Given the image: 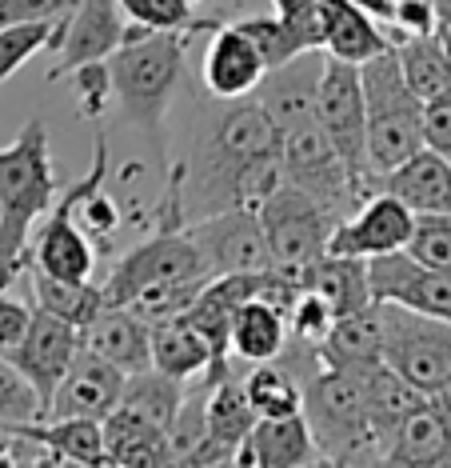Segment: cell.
Listing matches in <instances>:
<instances>
[{
	"label": "cell",
	"instance_id": "1",
	"mask_svg": "<svg viewBox=\"0 0 451 468\" xmlns=\"http://www.w3.org/2000/svg\"><path fill=\"white\" fill-rule=\"evenodd\" d=\"M180 176L184 225L224 208H256L284 176L280 129L260 97L216 101L200 121L184 161L172 165Z\"/></svg>",
	"mask_w": 451,
	"mask_h": 468
},
{
	"label": "cell",
	"instance_id": "2",
	"mask_svg": "<svg viewBox=\"0 0 451 468\" xmlns=\"http://www.w3.org/2000/svg\"><path fill=\"white\" fill-rule=\"evenodd\" d=\"M60 180L52 173L45 121H28L13 144L0 148V289L32 264V225L48 217Z\"/></svg>",
	"mask_w": 451,
	"mask_h": 468
},
{
	"label": "cell",
	"instance_id": "3",
	"mask_svg": "<svg viewBox=\"0 0 451 468\" xmlns=\"http://www.w3.org/2000/svg\"><path fill=\"white\" fill-rule=\"evenodd\" d=\"M188 33H156L128 20V40L109 57L112 101L121 116L148 136L164 141V116L184 80Z\"/></svg>",
	"mask_w": 451,
	"mask_h": 468
},
{
	"label": "cell",
	"instance_id": "4",
	"mask_svg": "<svg viewBox=\"0 0 451 468\" xmlns=\"http://www.w3.org/2000/svg\"><path fill=\"white\" fill-rule=\"evenodd\" d=\"M299 380H304V420L324 464H383L360 372L320 365Z\"/></svg>",
	"mask_w": 451,
	"mask_h": 468
},
{
	"label": "cell",
	"instance_id": "5",
	"mask_svg": "<svg viewBox=\"0 0 451 468\" xmlns=\"http://www.w3.org/2000/svg\"><path fill=\"white\" fill-rule=\"evenodd\" d=\"M360 72H363V101H368V156L372 168L383 176L427 144L424 136L427 101L404 77L395 48L360 65Z\"/></svg>",
	"mask_w": 451,
	"mask_h": 468
},
{
	"label": "cell",
	"instance_id": "6",
	"mask_svg": "<svg viewBox=\"0 0 451 468\" xmlns=\"http://www.w3.org/2000/svg\"><path fill=\"white\" fill-rule=\"evenodd\" d=\"M280 156L284 176L311 193L324 208H331L340 220L351 217L368 200V193L356 185V176L348 173L343 156L336 153V144L328 141L320 116H304V121L280 129Z\"/></svg>",
	"mask_w": 451,
	"mask_h": 468
},
{
	"label": "cell",
	"instance_id": "7",
	"mask_svg": "<svg viewBox=\"0 0 451 468\" xmlns=\"http://www.w3.org/2000/svg\"><path fill=\"white\" fill-rule=\"evenodd\" d=\"M316 116L324 124L328 141L336 144L348 173L368 197H375V168L368 156V101H363V72L360 65L328 57L320 72V92H316Z\"/></svg>",
	"mask_w": 451,
	"mask_h": 468
},
{
	"label": "cell",
	"instance_id": "8",
	"mask_svg": "<svg viewBox=\"0 0 451 468\" xmlns=\"http://www.w3.org/2000/svg\"><path fill=\"white\" fill-rule=\"evenodd\" d=\"M383 304V365H392L407 385L427 397L451 388V321L412 313L404 304Z\"/></svg>",
	"mask_w": 451,
	"mask_h": 468
},
{
	"label": "cell",
	"instance_id": "9",
	"mask_svg": "<svg viewBox=\"0 0 451 468\" xmlns=\"http://www.w3.org/2000/svg\"><path fill=\"white\" fill-rule=\"evenodd\" d=\"M256 212H260V225L267 232V244H272V257L280 269H304V264L320 261L328 252L331 232L340 225L336 212L324 208L292 180H280L256 205Z\"/></svg>",
	"mask_w": 451,
	"mask_h": 468
},
{
	"label": "cell",
	"instance_id": "10",
	"mask_svg": "<svg viewBox=\"0 0 451 468\" xmlns=\"http://www.w3.org/2000/svg\"><path fill=\"white\" fill-rule=\"evenodd\" d=\"M196 276H212L204 264L196 240L188 237V229H160L152 240L128 249L121 261L112 264L109 281L100 284L109 304H128L136 292L152 289V284L168 281H196Z\"/></svg>",
	"mask_w": 451,
	"mask_h": 468
},
{
	"label": "cell",
	"instance_id": "11",
	"mask_svg": "<svg viewBox=\"0 0 451 468\" xmlns=\"http://www.w3.org/2000/svg\"><path fill=\"white\" fill-rule=\"evenodd\" d=\"M184 229H188V237L196 240V249L212 276L276 269L272 244H267V232H264L256 208H224V212H212V217L192 220Z\"/></svg>",
	"mask_w": 451,
	"mask_h": 468
},
{
	"label": "cell",
	"instance_id": "12",
	"mask_svg": "<svg viewBox=\"0 0 451 468\" xmlns=\"http://www.w3.org/2000/svg\"><path fill=\"white\" fill-rule=\"evenodd\" d=\"M128 40V16L121 0H80L68 20H60L48 52H57V65L48 69V80L72 77L84 65L109 60Z\"/></svg>",
	"mask_w": 451,
	"mask_h": 468
},
{
	"label": "cell",
	"instance_id": "13",
	"mask_svg": "<svg viewBox=\"0 0 451 468\" xmlns=\"http://www.w3.org/2000/svg\"><path fill=\"white\" fill-rule=\"evenodd\" d=\"M412 229H415V212L407 208L400 197H392L388 188H380V193L363 200L351 217L340 220L328 240V252L372 261V257H383V252L407 249Z\"/></svg>",
	"mask_w": 451,
	"mask_h": 468
},
{
	"label": "cell",
	"instance_id": "14",
	"mask_svg": "<svg viewBox=\"0 0 451 468\" xmlns=\"http://www.w3.org/2000/svg\"><path fill=\"white\" fill-rule=\"evenodd\" d=\"M368 276H372L375 301H392V304L412 308V313L451 321V272H439L432 264L415 261L407 249L372 257Z\"/></svg>",
	"mask_w": 451,
	"mask_h": 468
},
{
	"label": "cell",
	"instance_id": "15",
	"mask_svg": "<svg viewBox=\"0 0 451 468\" xmlns=\"http://www.w3.org/2000/svg\"><path fill=\"white\" fill-rule=\"evenodd\" d=\"M80 348H84V328L60 321V316H52V313H45V308L37 304V316H32L28 336L5 356H13V365L25 372L32 385H37L40 400H45V412H48L52 397H57V388L64 380V372L72 368V360H77Z\"/></svg>",
	"mask_w": 451,
	"mask_h": 468
},
{
	"label": "cell",
	"instance_id": "16",
	"mask_svg": "<svg viewBox=\"0 0 451 468\" xmlns=\"http://www.w3.org/2000/svg\"><path fill=\"white\" fill-rule=\"evenodd\" d=\"M267 60L260 45L244 33L236 20H224L220 28H212V40L204 48V89L212 101H244L256 97V89L267 80Z\"/></svg>",
	"mask_w": 451,
	"mask_h": 468
},
{
	"label": "cell",
	"instance_id": "17",
	"mask_svg": "<svg viewBox=\"0 0 451 468\" xmlns=\"http://www.w3.org/2000/svg\"><path fill=\"white\" fill-rule=\"evenodd\" d=\"M128 372L116 368L92 348H80L72 368L64 372L57 397H52L48 417H84V420H109L124 400Z\"/></svg>",
	"mask_w": 451,
	"mask_h": 468
},
{
	"label": "cell",
	"instance_id": "18",
	"mask_svg": "<svg viewBox=\"0 0 451 468\" xmlns=\"http://www.w3.org/2000/svg\"><path fill=\"white\" fill-rule=\"evenodd\" d=\"M204 417H208V441L192 452L188 464H236L240 444L248 441L256 420H260V412H256L244 380L224 377V380H216V385H208Z\"/></svg>",
	"mask_w": 451,
	"mask_h": 468
},
{
	"label": "cell",
	"instance_id": "19",
	"mask_svg": "<svg viewBox=\"0 0 451 468\" xmlns=\"http://www.w3.org/2000/svg\"><path fill=\"white\" fill-rule=\"evenodd\" d=\"M324 461L304 412L296 417H260L252 436L236 452V468H304Z\"/></svg>",
	"mask_w": 451,
	"mask_h": 468
},
{
	"label": "cell",
	"instance_id": "20",
	"mask_svg": "<svg viewBox=\"0 0 451 468\" xmlns=\"http://www.w3.org/2000/svg\"><path fill=\"white\" fill-rule=\"evenodd\" d=\"M84 348L100 353L124 372L152 368V324L128 304H104L84 328Z\"/></svg>",
	"mask_w": 451,
	"mask_h": 468
},
{
	"label": "cell",
	"instance_id": "21",
	"mask_svg": "<svg viewBox=\"0 0 451 468\" xmlns=\"http://www.w3.org/2000/svg\"><path fill=\"white\" fill-rule=\"evenodd\" d=\"M383 464H424V468L451 464V388L435 392L424 409H415L404 420V429L388 444Z\"/></svg>",
	"mask_w": 451,
	"mask_h": 468
},
{
	"label": "cell",
	"instance_id": "22",
	"mask_svg": "<svg viewBox=\"0 0 451 468\" xmlns=\"http://www.w3.org/2000/svg\"><path fill=\"white\" fill-rule=\"evenodd\" d=\"M383 188L400 197L415 217H451V161L427 144L383 173Z\"/></svg>",
	"mask_w": 451,
	"mask_h": 468
},
{
	"label": "cell",
	"instance_id": "23",
	"mask_svg": "<svg viewBox=\"0 0 451 468\" xmlns=\"http://www.w3.org/2000/svg\"><path fill=\"white\" fill-rule=\"evenodd\" d=\"M320 365L343 368V372H363L372 365H383V304L372 301L368 308L351 316H340L331 333L316 345Z\"/></svg>",
	"mask_w": 451,
	"mask_h": 468
},
{
	"label": "cell",
	"instance_id": "24",
	"mask_svg": "<svg viewBox=\"0 0 451 468\" xmlns=\"http://www.w3.org/2000/svg\"><path fill=\"white\" fill-rule=\"evenodd\" d=\"M320 25H324V52L348 60V65H368L380 52L395 48L380 20L356 8L351 0H320Z\"/></svg>",
	"mask_w": 451,
	"mask_h": 468
},
{
	"label": "cell",
	"instance_id": "25",
	"mask_svg": "<svg viewBox=\"0 0 451 468\" xmlns=\"http://www.w3.org/2000/svg\"><path fill=\"white\" fill-rule=\"evenodd\" d=\"M363 380V397H368V417H372V432L375 441H380V452L388 456V444L395 441V432L404 429V420L412 417L415 409H424L427 392H420L415 385H407V380L395 372L392 365H372L360 372Z\"/></svg>",
	"mask_w": 451,
	"mask_h": 468
},
{
	"label": "cell",
	"instance_id": "26",
	"mask_svg": "<svg viewBox=\"0 0 451 468\" xmlns=\"http://www.w3.org/2000/svg\"><path fill=\"white\" fill-rule=\"evenodd\" d=\"M104 464H132V468L172 464L168 429L121 404L104 420Z\"/></svg>",
	"mask_w": 451,
	"mask_h": 468
},
{
	"label": "cell",
	"instance_id": "27",
	"mask_svg": "<svg viewBox=\"0 0 451 468\" xmlns=\"http://www.w3.org/2000/svg\"><path fill=\"white\" fill-rule=\"evenodd\" d=\"M288 340V313L280 304L264 301V296H248L244 304H236L232 313V356H240L244 365H264V360H280Z\"/></svg>",
	"mask_w": 451,
	"mask_h": 468
},
{
	"label": "cell",
	"instance_id": "28",
	"mask_svg": "<svg viewBox=\"0 0 451 468\" xmlns=\"http://www.w3.org/2000/svg\"><path fill=\"white\" fill-rule=\"evenodd\" d=\"M299 281H304V289L324 296V301L336 308V316H351V313H360V308H368L375 301L368 261H360V257H336V252H324L320 261H311V264L299 269Z\"/></svg>",
	"mask_w": 451,
	"mask_h": 468
},
{
	"label": "cell",
	"instance_id": "29",
	"mask_svg": "<svg viewBox=\"0 0 451 468\" xmlns=\"http://www.w3.org/2000/svg\"><path fill=\"white\" fill-rule=\"evenodd\" d=\"M16 429L45 444L52 464H104V420L48 417L37 424H16Z\"/></svg>",
	"mask_w": 451,
	"mask_h": 468
},
{
	"label": "cell",
	"instance_id": "30",
	"mask_svg": "<svg viewBox=\"0 0 451 468\" xmlns=\"http://www.w3.org/2000/svg\"><path fill=\"white\" fill-rule=\"evenodd\" d=\"M236 25L260 45L267 69H284L288 60L304 57V52L324 48V25L320 20H288V16H240Z\"/></svg>",
	"mask_w": 451,
	"mask_h": 468
},
{
	"label": "cell",
	"instance_id": "31",
	"mask_svg": "<svg viewBox=\"0 0 451 468\" xmlns=\"http://www.w3.org/2000/svg\"><path fill=\"white\" fill-rule=\"evenodd\" d=\"M28 284L45 313L60 316V321H68L77 328H89L92 316L109 304L104 301V289L96 281H64V276H52L45 269H37V264H28Z\"/></svg>",
	"mask_w": 451,
	"mask_h": 468
},
{
	"label": "cell",
	"instance_id": "32",
	"mask_svg": "<svg viewBox=\"0 0 451 468\" xmlns=\"http://www.w3.org/2000/svg\"><path fill=\"white\" fill-rule=\"evenodd\" d=\"M152 365L168 377L180 380H196L212 368V348L184 316L180 321L152 324Z\"/></svg>",
	"mask_w": 451,
	"mask_h": 468
},
{
	"label": "cell",
	"instance_id": "33",
	"mask_svg": "<svg viewBox=\"0 0 451 468\" xmlns=\"http://www.w3.org/2000/svg\"><path fill=\"white\" fill-rule=\"evenodd\" d=\"M184 397H188V380L168 377V372H160L152 365V368H141V372H128L121 404L132 409V412H141V417H148V420L164 424V429H172V420H176Z\"/></svg>",
	"mask_w": 451,
	"mask_h": 468
},
{
	"label": "cell",
	"instance_id": "34",
	"mask_svg": "<svg viewBox=\"0 0 451 468\" xmlns=\"http://www.w3.org/2000/svg\"><path fill=\"white\" fill-rule=\"evenodd\" d=\"M244 388L260 417H296L304 412V380L284 360H264L244 377Z\"/></svg>",
	"mask_w": 451,
	"mask_h": 468
},
{
	"label": "cell",
	"instance_id": "35",
	"mask_svg": "<svg viewBox=\"0 0 451 468\" xmlns=\"http://www.w3.org/2000/svg\"><path fill=\"white\" fill-rule=\"evenodd\" d=\"M124 16L141 28H156V33H212L224 20H204L192 13V0H121Z\"/></svg>",
	"mask_w": 451,
	"mask_h": 468
},
{
	"label": "cell",
	"instance_id": "36",
	"mask_svg": "<svg viewBox=\"0 0 451 468\" xmlns=\"http://www.w3.org/2000/svg\"><path fill=\"white\" fill-rule=\"evenodd\" d=\"M212 276H196V281H168V284H152V289L136 292L128 308L136 316H144L148 324H164V321H180V316L192 308V301L204 292Z\"/></svg>",
	"mask_w": 451,
	"mask_h": 468
},
{
	"label": "cell",
	"instance_id": "37",
	"mask_svg": "<svg viewBox=\"0 0 451 468\" xmlns=\"http://www.w3.org/2000/svg\"><path fill=\"white\" fill-rule=\"evenodd\" d=\"M45 417L48 412L37 385L13 365V356L0 353V424H37Z\"/></svg>",
	"mask_w": 451,
	"mask_h": 468
},
{
	"label": "cell",
	"instance_id": "38",
	"mask_svg": "<svg viewBox=\"0 0 451 468\" xmlns=\"http://www.w3.org/2000/svg\"><path fill=\"white\" fill-rule=\"evenodd\" d=\"M60 20H32V25H8L0 28V84L13 77L16 69H25L37 52H45L57 37Z\"/></svg>",
	"mask_w": 451,
	"mask_h": 468
},
{
	"label": "cell",
	"instance_id": "39",
	"mask_svg": "<svg viewBox=\"0 0 451 468\" xmlns=\"http://www.w3.org/2000/svg\"><path fill=\"white\" fill-rule=\"evenodd\" d=\"M336 321H340L336 308H331L320 292H311V289L299 292L292 301V308H288V333H292L296 345H308V348H316L320 340L331 333V324Z\"/></svg>",
	"mask_w": 451,
	"mask_h": 468
},
{
	"label": "cell",
	"instance_id": "40",
	"mask_svg": "<svg viewBox=\"0 0 451 468\" xmlns=\"http://www.w3.org/2000/svg\"><path fill=\"white\" fill-rule=\"evenodd\" d=\"M77 225L100 244H109L116 232H121L124 212L109 193H104V180H96L92 188H84V197L77 200Z\"/></svg>",
	"mask_w": 451,
	"mask_h": 468
},
{
	"label": "cell",
	"instance_id": "41",
	"mask_svg": "<svg viewBox=\"0 0 451 468\" xmlns=\"http://www.w3.org/2000/svg\"><path fill=\"white\" fill-rule=\"evenodd\" d=\"M77 77V104L84 116H100L112 101V77H109V60H96L72 72Z\"/></svg>",
	"mask_w": 451,
	"mask_h": 468
},
{
	"label": "cell",
	"instance_id": "42",
	"mask_svg": "<svg viewBox=\"0 0 451 468\" xmlns=\"http://www.w3.org/2000/svg\"><path fill=\"white\" fill-rule=\"evenodd\" d=\"M80 0H0V28L32 20H68Z\"/></svg>",
	"mask_w": 451,
	"mask_h": 468
},
{
	"label": "cell",
	"instance_id": "43",
	"mask_svg": "<svg viewBox=\"0 0 451 468\" xmlns=\"http://www.w3.org/2000/svg\"><path fill=\"white\" fill-rule=\"evenodd\" d=\"M32 316H37V304L16 301V296H8V289H0V353H13L28 336Z\"/></svg>",
	"mask_w": 451,
	"mask_h": 468
},
{
	"label": "cell",
	"instance_id": "44",
	"mask_svg": "<svg viewBox=\"0 0 451 468\" xmlns=\"http://www.w3.org/2000/svg\"><path fill=\"white\" fill-rule=\"evenodd\" d=\"M424 136H427V148H435V153H444L447 161H451V92L427 101Z\"/></svg>",
	"mask_w": 451,
	"mask_h": 468
},
{
	"label": "cell",
	"instance_id": "45",
	"mask_svg": "<svg viewBox=\"0 0 451 468\" xmlns=\"http://www.w3.org/2000/svg\"><path fill=\"white\" fill-rule=\"evenodd\" d=\"M392 25L404 28V37H432L439 16H435V0H395V20Z\"/></svg>",
	"mask_w": 451,
	"mask_h": 468
},
{
	"label": "cell",
	"instance_id": "46",
	"mask_svg": "<svg viewBox=\"0 0 451 468\" xmlns=\"http://www.w3.org/2000/svg\"><path fill=\"white\" fill-rule=\"evenodd\" d=\"M272 5L288 20H320V0H272Z\"/></svg>",
	"mask_w": 451,
	"mask_h": 468
},
{
	"label": "cell",
	"instance_id": "47",
	"mask_svg": "<svg viewBox=\"0 0 451 468\" xmlns=\"http://www.w3.org/2000/svg\"><path fill=\"white\" fill-rule=\"evenodd\" d=\"M356 8H363L368 16H375L380 25H392L395 20V0H351Z\"/></svg>",
	"mask_w": 451,
	"mask_h": 468
},
{
	"label": "cell",
	"instance_id": "48",
	"mask_svg": "<svg viewBox=\"0 0 451 468\" xmlns=\"http://www.w3.org/2000/svg\"><path fill=\"white\" fill-rule=\"evenodd\" d=\"M192 5H200V0H192Z\"/></svg>",
	"mask_w": 451,
	"mask_h": 468
}]
</instances>
